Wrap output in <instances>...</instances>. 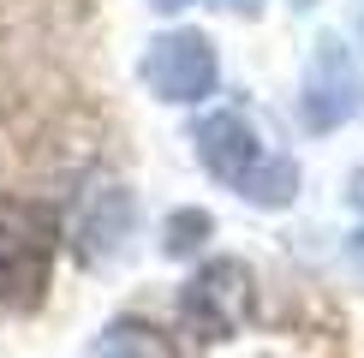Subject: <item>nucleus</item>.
Returning <instances> with one entry per match:
<instances>
[{
    "mask_svg": "<svg viewBox=\"0 0 364 358\" xmlns=\"http://www.w3.org/2000/svg\"><path fill=\"white\" fill-rule=\"evenodd\" d=\"M191 143H197V161L209 168V179L227 185L233 197H245L251 209H287L299 197V161L257 119V108L227 102V108L203 114L197 131H191Z\"/></svg>",
    "mask_w": 364,
    "mask_h": 358,
    "instance_id": "nucleus-1",
    "label": "nucleus"
},
{
    "mask_svg": "<svg viewBox=\"0 0 364 358\" xmlns=\"http://www.w3.org/2000/svg\"><path fill=\"white\" fill-rule=\"evenodd\" d=\"M60 221L30 197H0V310H36L54 281Z\"/></svg>",
    "mask_w": 364,
    "mask_h": 358,
    "instance_id": "nucleus-2",
    "label": "nucleus"
},
{
    "mask_svg": "<svg viewBox=\"0 0 364 358\" xmlns=\"http://www.w3.org/2000/svg\"><path fill=\"white\" fill-rule=\"evenodd\" d=\"M257 317V275L239 257H209L179 287V322L197 340H233Z\"/></svg>",
    "mask_w": 364,
    "mask_h": 358,
    "instance_id": "nucleus-3",
    "label": "nucleus"
},
{
    "mask_svg": "<svg viewBox=\"0 0 364 358\" xmlns=\"http://www.w3.org/2000/svg\"><path fill=\"white\" fill-rule=\"evenodd\" d=\"M138 78L156 102H179V108H191V102L215 96L221 84V60H215V42L203 36V30H161L156 42L144 48L138 60Z\"/></svg>",
    "mask_w": 364,
    "mask_h": 358,
    "instance_id": "nucleus-4",
    "label": "nucleus"
},
{
    "mask_svg": "<svg viewBox=\"0 0 364 358\" xmlns=\"http://www.w3.org/2000/svg\"><path fill=\"white\" fill-rule=\"evenodd\" d=\"M299 114H305L311 131H335L346 119L364 114V72L346 42H316L311 54V72H305V90H299Z\"/></svg>",
    "mask_w": 364,
    "mask_h": 358,
    "instance_id": "nucleus-5",
    "label": "nucleus"
},
{
    "mask_svg": "<svg viewBox=\"0 0 364 358\" xmlns=\"http://www.w3.org/2000/svg\"><path fill=\"white\" fill-rule=\"evenodd\" d=\"M126 227H132V197L114 185V179H102V185H90L78 197V257L84 263L114 257Z\"/></svg>",
    "mask_w": 364,
    "mask_h": 358,
    "instance_id": "nucleus-6",
    "label": "nucleus"
},
{
    "mask_svg": "<svg viewBox=\"0 0 364 358\" xmlns=\"http://www.w3.org/2000/svg\"><path fill=\"white\" fill-rule=\"evenodd\" d=\"M90 358H179V347L161 335L156 322H144V317H114L96 335Z\"/></svg>",
    "mask_w": 364,
    "mask_h": 358,
    "instance_id": "nucleus-7",
    "label": "nucleus"
},
{
    "mask_svg": "<svg viewBox=\"0 0 364 358\" xmlns=\"http://www.w3.org/2000/svg\"><path fill=\"white\" fill-rule=\"evenodd\" d=\"M203 233H209V215H203V209H186V215H173V221H168V239H161V251H168V257H191V251L203 245Z\"/></svg>",
    "mask_w": 364,
    "mask_h": 358,
    "instance_id": "nucleus-8",
    "label": "nucleus"
},
{
    "mask_svg": "<svg viewBox=\"0 0 364 358\" xmlns=\"http://www.w3.org/2000/svg\"><path fill=\"white\" fill-rule=\"evenodd\" d=\"M221 6H233L239 18H257V6H263V0H221Z\"/></svg>",
    "mask_w": 364,
    "mask_h": 358,
    "instance_id": "nucleus-9",
    "label": "nucleus"
},
{
    "mask_svg": "<svg viewBox=\"0 0 364 358\" xmlns=\"http://www.w3.org/2000/svg\"><path fill=\"white\" fill-rule=\"evenodd\" d=\"M156 12H179V6H191V0H149Z\"/></svg>",
    "mask_w": 364,
    "mask_h": 358,
    "instance_id": "nucleus-10",
    "label": "nucleus"
},
{
    "mask_svg": "<svg viewBox=\"0 0 364 358\" xmlns=\"http://www.w3.org/2000/svg\"><path fill=\"white\" fill-rule=\"evenodd\" d=\"M353 203L364 209V168H358V179H353Z\"/></svg>",
    "mask_w": 364,
    "mask_h": 358,
    "instance_id": "nucleus-11",
    "label": "nucleus"
},
{
    "mask_svg": "<svg viewBox=\"0 0 364 358\" xmlns=\"http://www.w3.org/2000/svg\"><path fill=\"white\" fill-rule=\"evenodd\" d=\"M353 257H358V263H364V233H358V239H353Z\"/></svg>",
    "mask_w": 364,
    "mask_h": 358,
    "instance_id": "nucleus-12",
    "label": "nucleus"
}]
</instances>
